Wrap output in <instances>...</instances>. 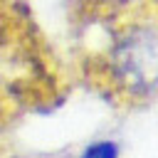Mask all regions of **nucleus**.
<instances>
[{
    "label": "nucleus",
    "instance_id": "obj_1",
    "mask_svg": "<svg viewBox=\"0 0 158 158\" xmlns=\"http://www.w3.org/2000/svg\"><path fill=\"white\" fill-rule=\"evenodd\" d=\"M69 72L114 111L158 104V0H67Z\"/></svg>",
    "mask_w": 158,
    "mask_h": 158
},
{
    "label": "nucleus",
    "instance_id": "obj_2",
    "mask_svg": "<svg viewBox=\"0 0 158 158\" xmlns=\"http://www.w3.org/2000/svg\"><path fill=\"white\" fill-rule=\"evenodd\" d=\"M74 79L27 0H0V133L59 109Z\"/></svg>",
    "mask_w": 158,
    "mask_h": 158
},
{
    "label": "nucleus",
    "instance_id": "obj_3",
    "mask_svg": "<svg viewBox=\"0 0 158 158\" xmlns=\"http://www.w3.org/2000/svg\"><path fill=\"white\" fill-rule=\"evenodd\" d=\"M84 158H116V148L111 143H96L84 153Z\"/></svg>",
    "mask_w": 158,
    "mask_h": 158
}]
</instances>
